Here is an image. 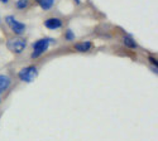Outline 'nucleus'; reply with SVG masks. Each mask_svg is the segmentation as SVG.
I'll return each instance as SVG.
<instances>
[{
    "instance_id": "12",
    "label": "nucleus",
    "mask_w": 158,
    "mask_h": 141,
    "mask_svg": "<svg viewBox=\"0 0 158 141\" xmlns=\"http://www.w3.org/2000/svg\"><path fill=\"white\" fill-rule=\"evenodd\" d=\"M9 0H2V3H8Z\"/></svg>"
},
{
    "instance_id": "1",
    "label": "nucleus",
    "mask_w": 158,
    "mask_h": 141,
    "mask_svg": "<svg viewBox=\"0 0 158 141\" xmlns=\"http://www.w3.org/2000/svg\"><path fill=\"white\" fill-rule=\"evenodd\" d=\"M38 76V69L34 67V66H31V67H27V68H23L20 72H19V78L23 81V82H33Z\"/></svg>"
},
{
    "instance_id": "9",
    "label": "nucleus",
    "mask_w": 158,
    "mask_h": 141,
    "mask_svg": "<svg viewBox=\"0 0 158 141\" xmlns=\"http://www.w3.org/2000/svg\"><path fill=\"white\" fill-rule=\"evenodd\" d=\"M124 44H125L127 47H129V48H135V47H137V43L133 41V38H130V37H128V35L124 37Z\"/></svg>"
},
{
    "instance_id": "11",
    "label": "nucleus",
    "mask_w": 158,
    "mask_h": 141,
    "mask_svg": "<svg viewBox=\"0 0 158 141\" xmlns=\"http://www.w3.org/2000/svg\"><path fill=\"white\" fill-rule=\"evenodd\" d=\"M64 37H66V39H67V41H73L75 39V34L72 33V30H67Z\"/></svg>"
},
{
    "instance_id": "8",
    "label": "nucleus",
    "mask_w": 158,
    "mask_h": 141,
    "mask_svg": "<svg viewBox=\"0 0 158 141\" xmlns=\"http://www.w3.org/2000/svg\"><path fill=\"white\" fill-rule=\"evenodd\" d=\"M53 3H55V0H39V4H41V6L44 10L51 9L52 6H53Z\"/></svg>"
},
{
    "instance_id": "4",
    "label": "nucleus",
    "mask_w": 158,
    "mask_h": 141,
    "mask_svg": "<svg viewBox=\"0 0 158 141\" xmlns=\"http://www.w3.org/2000/svg\"><path fill=\"white\" fill-rule=\"evenodd\" d=\"M5 20H6V23L10 25L11 30L14 32L15 34H22V33L25 30V25H24L23 23L18 22V20H15L14 17H6Z\"/></svg>"
},
{
    "instance_id": "13",
    "label": "nucleus",
    "mask_w": 158,
    "mask_h": 141,
    "mask_svg": "<svg viewBox=\"0 0 158 141\" xmlns=\"http://www.w3.org/2000/svg\"><path fill=\"white\" fill-rule=\"evenodd\" d=\"M75 2H76V3H80V0H75Z\"/></svg>"
},
{
    "instance_id": "3",
    "label": "nucleus",
    "mask_w": 158,
    "mask_h": 141,
    "mask_svg": "<svg viewBox=\"0 0 158 141\" xmlns=\"http://www.w3.org/2000/svg\"><path fill=\"white\" fill-rule=\"evenodd\" d=\"M8 48L11 50V52H14V53H22L25 45H27V43H25L24 39H20V38H13V39L8 41L6 43Z\"/></svg>"
},
{
    "instance_id": "5",
    "label": "nucleus",
    "mask_w": 158,
    "mask_h": 141,
    "mask_svg": "<svg viewBox=\"0 0 158 141\" xmlns=\"http://www.w3.org/2000/svg\"><path fill=\"white\" fill-rule=\"evenodd\" d=\"M44 25L49 29H57V28L62 27V22L57 18H51V19H47L44 22Z\"/></svg>"
},
{
    "instance_id": "7",
    "label": "nucleus",
    "mask_w": 158,
    "mask_h": 141,
    "mask_svg": "<svg viewBox=\"0 0 158 141\" xmlns=\"http://www.w3.org/2000/svg\"><path fill=\"white\" fill-rule=\"evenodd\" d=\"M75 48L78 50V52H87V50L91 48V43L90 42H82L75 45Z\"/></svg>"
},
{
    "instance_id": "2",
    "label": "nucleus",
    "mask_w": 158,
    "mask_h": 141,
    "mask_svg": "<svg viewBox=\"0 0 158 141\" xmlns=\"http://www.w3.org/2000/svg\"><path fill=\"white\" fill-rule=\"evenodd\" d=\"M52 42V39H47V38H44V39H39L38 42H35L34 43V45H33V54H32V57L33 58H37V57H39L41 54H43L46 50H47V48H48V45H49V43Z\"/></svg>"
},
{
    "instance_id": "6",
    "label": "nucleus",
    "mask_w": 158,
    "mask_h": 141,
    "mask_svg": "<svg viewBox=\"0 0 158 141\" xmlns=\"http://www.w3.org/2000/svg\"><path fill=\"white\" fill-rule=\"evenodd\" d=\"M10 84V78L8 76L0 74V93H3Z\"/></svg>"
},
{
    "instance_id": "10",
    "label": "nucleus",
    "mask_w": 158,
    "mask_h": 141,
    "mask_svg": "<svg viewBox=\"0 0 158 141\" xmlns=\"http://www.w3.org/2000/svg\"><path fill=\"white\" fill-rule=\"evenodd\" d=\"M27 4H28V0H18L17 6H18L19 9H23V8L27 6Z\"/></svg>"
}]
</instances>
